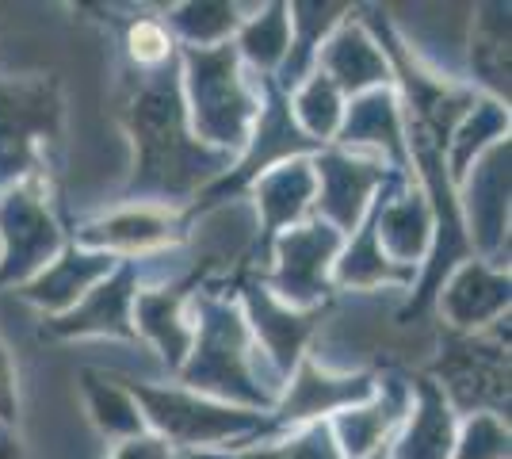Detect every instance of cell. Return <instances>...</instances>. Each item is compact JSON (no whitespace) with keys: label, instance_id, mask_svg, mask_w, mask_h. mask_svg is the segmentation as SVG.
<instances>
[{"label":"cell","instance_id":"39","mask_svg":"<svg viewBox=\"0 0 512 459\" xmlns=\"http://www.w3.org/2000/svg\"><path fill=\"white\" fill-rule=\"evenodd\" d=\"M367 459H390V444H386V448H379L375 456H367Z\"/></svg>","mask_w":512,"mask_h":459},{"label":"cell","instance_id":"2","mask_svg":"<svg viewBox=\"0 0 512 459\" xmlns=\"http://www.w3.org/2000/svg\"><path fill=\"white\" fill-rule=\"evenodd\" d=\"M192 352L176 372V387L195 391L226 406L272 414L283 391L279 375L268 368L264 352L256 349L245 314L226 287L192 291Z\"/></svg>","mask_w":512,"mask_h":459},{"label":"cell","instance_id":"9","mask_svg":"<svg viewBox=\"0 0 512 459\" xmlns=\"http://www.w3.org/2000/svg\"><path fill=\"white\" fill-rule=\"evenodd\" d=\"M509 153V138L493 142L455 188L470 257L490 268H509Z\"/></svg>","mask_w":512,"mask_h":459},{"label":"cell","instance_id":"25","mask_svg":"<svg viewBox=\"0 0 512 459\" xmlns=\"http://www.w3.org/2000/svg\"><path fill=\"white\" fill-rule=\"evenodd\" d=\"M352 12V4H287V23H291V46H287V58L279 73L272 77L283 92L299 88L318 62L321 43L337 31V23Z\"/></svg>","mask_w":512,"mask_h":459},{"label":"cell","instance_id":"30","mask_svg":"<svg viewBox=\"0 0 512 459\" xmlns=\"http://www.w3.org/2000/svg\"><path fill=\"white\" fill-rule=\"evenodd\" d=\"M161 20L176 46L211 50V46L234 43L237 27L245 20V8L230 4V0H192V4L169 8V16H161Z\"/></svg>","mask_w":512,"mask_h":459},{"label":"cell","instance_id":"22","mask_svg":"<svg viewBox=\"0 0 512 459\" xmlns=\"http://www.w3.org/2000/svg\"><path fill=\"white\" fill-rule=\"evenodd\" d=\"M115 264H119V257H107V253L81 249V245L65 241L62 253L46 264L35 280H27L16 291L31 306H39L46 318H58V314H65V310H73V306L81 303L104 276H111Z\"/></svg>","mask_w":512,"mask_h":459},{"label":"cell","instance_id":"38","mask_svg":"<svg viewBox=\"0 0 512 459\" xmlns=\"http://www.w3.org/2000/svg\"><path fill=\"white\" fill-rule=\"evenodd\" d=\"M0 459H23V440L16 429L0 425Z\"/></svg>","mask_w":512,"mask_h":459},{"label":"cell","instance_id":"10","mask_svg":"<svg viewBox=\"0 0 512 459\" xmlns=\"http://www.w3.org/2000/svg\"><path fill=\"white\" fill-rule=\"evenodd\" d=\"M310 165H314V184H318L314 215L344 238L363 222L375 196L398 176V169H390L379 157L341 150V146H321L310 157Z\"/></svg>","mask_w":512,"mask_h":459},{"label":"cell","instance_id":"36","mask_svg":"<svg viewBox=\"0 0 512 459\" xmlns=\"http://www.w3.org/2000/svg\"><path fill=\"white\" fill-rule=\"evenodd\" d=\"M111 459H176V452H172V448L161 437H153V433H142V437L115 444Z\"/></svg>","mask_w":512,"mask_h":459},{"label":"cell","instance_id":"24","mask_svg":"<svg viewBox=\"0 0 512 459\" xmlns=\"http://www.w3.org/2000/svg\"><path fill=\"white\" fill-rule=\"evenodd\" d=\"M417 272L386 257L375 234V203L363 222L344 238L341 257L333 261V291H375V287H413Z\"/></svg>","mask_w":512,"mask_h":459},{"label":"cell","instance_id":"20","mask_svg":"<svg viewBox=\"0 0 512 459\" xmlns=\"http://www.w3.org/2000/svg\"><path fill=\"white\" fill-rule=\"evenodd\" d=\"M314 69L325 73L333 85L341 88L344 100L363 96V92H371V88L394 85L390 58L383 54L379 39L371 35V27L363 23V16H356V8H352V12L337 23V31L321 43Z\"/></svg>","mask_w":512,"mask_h":459},{"label":"cell","instance_id":"12","mask_svg":"<svg viewBox=\"0 0 512 459\" xmlns=\"http://www.w3.org/2000/svg\"><path fill=\"white\" fill-rule=\"evenodd\" d=\"M375 394V372H329L314 364L310 356H302L299 368L287 375L283 391L272 410L276 433L299 429L310 421H329L341 410H352Z\"/></svg>","mask_w":512,"mask_h":459},{"label":"cell","instance_id":"14","mask_svg":"<svg viewBox=\"0 0 512 459\" xmlns=\"http://www.w3.org/2000/svg\"><path fill=\"white\" fill-rule=\"evenodd\" d=\"M249 196H253V207H256L253 264L264 268L272 241H276L283 230H291V226H299V222H306L314 215L318 184H314V165H310V157H291V161H283L276 169H268V173L249 188ZM260 268H256V272H260Z\"/></svg>","mask_w":512,"mask_h":459},{"label":"cell","instance_id":"17","mask_svg":"<svg viewBox=\"0 0 512 459\" xmlns=\"http://www.w3.org/2000/svg\"><path fill=\"white\" fill-rule=\"evenodd\" d=\"M184 215L176 211H161V207H119L111 215H100V219L85 222L77 234H73V245L81 249H96V253H107V257H146V253H161L176 241L184 238Z\"/></svg>","mask_w":512,"mask_h":459},{"label":"cell","instance_id":"23","mask_svg":"<svg viewBox=\"0 0 512 459\" xmlns=\"http://www.w3.org/2000/svg\"><path fill=\"white\" fill-rule=\"evenodd\" d=\"M409 391L413 406L390 440V459H451L459 437V414L428 375H409Z\"/></svg>","mask_w":512,"mask_h":459},{"label":"cell","instance_id":"35","mask_svg":"<svg viewBox=\"0 0 512 459\" xmlns=\"http://www.w3.org/2000/svg\"><path fill=\"white\" fill-rule=\"evenodd\" d=\"M16 417H20V402H16V368H12V356L0 341V425L16 429Z\"/></svg>","mask_w":512,"mask_h":459},{"label":"cell","instance_id":"40","mask_svg":"<svg viewBox=\"0 0 512 459\" xmlns=\"http://www.w3.org/2000/svg\"><path fill=\"white\" fill-rule=\"evenodd\" d=\"M176 459H180V456H176Z\"/></svg>","mask_w":512,"mask_h":459},{"label":"cell","instance_id":"15","mask_svg":"<svg viewBox=\"0 0 512 459\" xmlns=\"http://www.w3.org/2000/svg\"><path fill=\"white\" fill-rule=\"evenodd\" d=\"M409 406H413V391H409V375L402 372H375V394L341 410L337 417H329V429L337 437L344 459H367L375 456L379 448H386L394 433L402 429Z\"/></svg>","mask_w":512,"mask_h":459},{"label":"cell","instance_id":"33","mask_svg":"<svg viewBox=\"0 0 512 459\" xmlns=\"http://www.w3.org/2000/svg\"><path fill=\"white\" fill-rule=\"evenodd\" d=\"M123 50H127V66L134 69H157L176 58L180 46L172 43L169 27L161 16H138L127 23V35H123Z\"/></svg>","mask_w":512,"mask_h":459},{"label":"cell","instance_id":"8","mask_svg":"<svg viewBox=\"0 0 512 459\" xmlns=\"http://www.w3.org/2000/svg\"><path fill=\"white\" fill-rule=\"evenodd\" d=\"M341 245L344 234H337L318 215H310L272 241L268 261L256 276L279 303L295 310L325 306V299L333 295V261L341 257Z\"/></svg>","mask_w":512,"mask_h":459},{"label":"cell","instance_id":"4","mask_svg":"<svg viewBox=\"0 0 512 459\" xmlns=\"http://www.w3.org/2000/svg\"><path fill=\"white\" fill-rule=\"evenodd\" d=\"M134 402L142 406V417L153 437H161L176 456L188 452H226V448H256L260 440H276L272 414H256L241 406L214 402L184 387H157L142 379H123Z\"/></svg>","mask_w":512,"mask_h":459},{"label":"cell","instance_id":"3","mask_svg":"<svg viewBox=\"0 0 512 459\" xmlns=\"http://www.w3.org/2000/svg\"><path fill=\"white\" fill-rule=\"evenodd\" d=\"M180 88L192 134L218 153H241L260 111L256 77L241 66L234 43L195 50L180 46Z\"/></svg>","mask_w":512,"mask_h":459},{"label":"cell","instance_id":"5","mask_svg":"<svg viewBox=\"0 0 512 459\" xmlns=\"http://www.w3.org/2000/svg\"><path fill=\"white\" fill-rule=\"evenodd\" d=\"M62 138V88L50 73L0 77V192L46 176V146Z\"/></svg>","mask_w":512,"mask_h":459},{"label":"cell","instance_id":"29","mask_svg":"<svg viewBox=\"0 0 512 459\" xmlns=\"http://www.w3.org/2000/svg\"><path fill=\"white\" fill-rule=\"evenodd\" d=\"M509 138V104H497L490 96H478L474 108L455 123V131L448 138V176L451 188L463 184V176L470 173V165L490 150L493 142Z\"/></svg>","mask_w":512,"mask_h":459},{"label":"cell","instance_id":"21","mask_svg":"<svg viewBox=\"0 0 512 459\" xmlns=\"http://www.w3.org/2000/svg\"><path fill=\"white\" fill-rule=\"evenodd\" d=\"M192 280L180 284H150L138 291L130 322L138 341L146 337L153 349L161 352L165 368L172 375L184 368L188 352H192V318H188V299H192Z\"/></svg>","mask_w":512,"mask_h":459},{"label":"cell","instance_id":"34","mask_svg":"<svg viewBox=\"0 0 512 459\" xmlns=\"http://www.w3.org/2000/svg\"><path fill=\"white\" fill-rule=\"evenodd\" d=\"M268 459H344L329 421H310L299 429H287L268 444H256Z\"/></svg>","mask_w":512,"mask_h":459},{"label":"cell","instance_id":"26","mask_svg":"<svg viewBox=\"0 0 512 459\" xmlns=\"http://www.w3.org/2000/svg\"><path fill=\"white\" fill-rule=\"evenodd\" d=\"M470 77L482 92L509 104V4H478L470 23Z\"/></svg>","mask_w":512,"mask_h":459},{"label":"cell","instance_id":"13","mask_svg":"<svg viewBox=\"0 0 512 459\" xmlns=\"http://www.w3.org/2000/svg\"><path fill=\"white\" fill-rule=\"evenodd\" d=\"M142 272H146L142 257L119 261L115 272L104 276L73 310H65L58 318H46L43 337H123V341H138L130 310H134V299L142 291Z\"/></svg>","mask_w":512,"mask_h":459},{"label":"cell","instance_id":"27","mask_svg":"<svg viewBox=\"0 0 512 459\" xmlns=\"http://www.w3.org/2000/svg\"><path fill=\"white\" fill-rule=\"evenodd\" d=\"M291 46V23H287V4H260L249 8L234 35V50L241 66L253 77H276Z\"/></svg>","mask_w":512,"mask_h":459},{"label":"cell","instance_id":"32","mask_svg":"<svg viewBox=\"0 0 512 459\" xmlns=\"http://www.w3.org/2000/svg\"><path fill=\"white\" fill-rule=\"evenodd\" d=\"M451 459H509V417H497V414L463 417Z\"/></svg>","mask_w":512,"mask_h":459},{"label":"cell","instance_id":"31","mask_svg":"<svg viewBox=\"0 0 512 459\" xmlns=\"http://www.w3.org/2000/svg\"><path fill=\"white\" fill-rule=\"evenodd\" d=\"M287 100H291V119L299 123V131L310 138V142H318V146H329L337 131H341V119H344V100L341 88L333 85L325 73H310L299 88H291L287 92Z\"/></svg>","mask_w":512,"mask_h":459},{"label":"cell","instance_id":"19","mask_svg":"<svg viewBox=\"0 0 512 459\" xmlns=\"http://www.w3.org/2000/svg\"><path fill=\"white\" fill-rule=\"evenodd\" d=\"M329 146H341L352 153H367L379 157L390 169L409 176V157H406V131H402V104L394 85L371 88L363 96H352L344 104L341 131Z\"/></svg>","mask_w":512,"mask_h":459},{"label":"cell","instance_id":"18","mask_svg":"<svg viewBox=\"0 0 512 459\" xmlns=\"http://www.w3.org/2000/svg\"><path fill=\"white\" fill-rule=\"evenodd\" d=\"M375 234H379V245L386 249L390 261L421 272L428 249H432L436 222H432V207H428L425 192L406 173H398L375 196Z\"/></svg>","mask_w":512,"mask_h":459},{"label":"cell","instance_id":"37","mask_svg":"<svg viewBox=\"0 0 512 459\" xmlns=\"http://www.w3.org/2000/svg\"><path fill=\"white\" fill-rule=\"evenodd\" d=\"M180 459H268L260 448H226V452H188Z\"/></svg>","mask_w":512,"mask_h":459},{"label":"cell","instance_id":"1","mask_svg":"<svg viewBox=\"0 0 512 459\" xmlns=\"http://www.w3.org/2000/svg\"><path fill=\"white\" fill-rule=\"evenodd\" d=\"M119 123L134 142V173L123 184V207H192L234 165V153L207 150L188 127L180 50L157 69L123 66Z\"/></svg>","mask_w":512,"mask_h":459},{"label":"cell","instance_id":"28","mask_svg":"<svg viewBox=\"0 0 512 459\" xmlns=\"http://www.w3.org/2000/svg\"><path fill=\"white\" fill-rule=\"evenodd\" d=\"M81 391H85L88 414L96 421V429L111 440H134L142 433H150L146 417H142V406L134 402V394L127 391L123 375H107V372H92L85 368L81 372Z\"/></svg>","mask_w":512,"mask_h":459},{"label":"cell","instance_id":"16","mask_svg":"<svg viewBox=\"0 0 512 459\" xmlns=\"http://www.w3.org/2000/svg\"><path fill=\"white\" fill-rule=\"evenodd\" d=\"M436 303L451 333H482L497 326L501 318H509V268H490L478 257H467L448 272V280L436 291Z\"/></svg>","mask_w":512,"mask_h":459},{"label":"cell","instance_id":"6","mask_svg":"<svg viewBox=\"0 0 512 459\" xmlns=\"http://www.w3.org/2000/svg\"><path fill=\"white\" fill-rule=\"evenodd\" d=\"M425 375L444 391L455 414L509 417V318L482 333L448 329Z\"/></svg>","mask_w":512,"mask_h":459},{"label":"cell","instance_id":"11","mask_svg":"<svg viewBox=\"0 0 512 459\" xmlns=\"http://www.w3.org/2000/svg\"><path fill=\"white\" fill-rule=\"evenodd\" d=\"M245 314V326L253 333L256 349L264 352L268 368L279 375V383H287V375L299 368V360L306 356V341L325 318V306L314 310H295V306L279 303L268 287L260 284L256 272H245L234 280L230 291Z\"/></svg>","mask_w":512,"mask_h":459},{"label":"cell","instance_id":"7","mask_svg":"<svg viewBox=\"0 0 512 459\" xmlns=\"http://www.w3.org/2000/svg\"><path fill=\"white\" fill-rule=\"evenodd\" d=\"M65 230L46 176H27L0 192V287H23L65 249Z\"/></svg>","mask_w":512,"mask_h":459}]
</instances>
